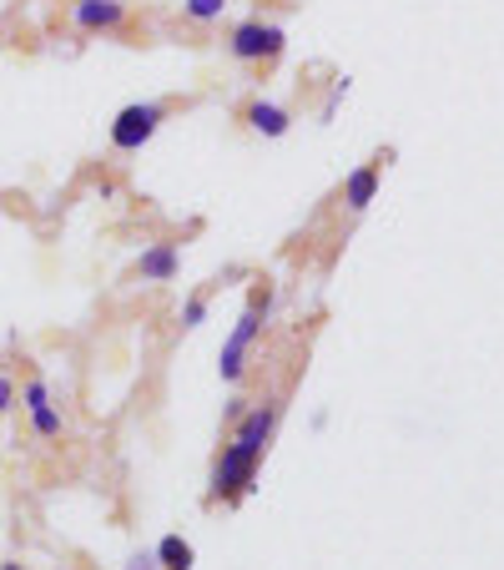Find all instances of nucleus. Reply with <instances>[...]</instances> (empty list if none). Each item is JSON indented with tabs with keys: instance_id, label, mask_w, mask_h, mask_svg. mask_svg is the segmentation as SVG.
I'll list each match as a JSON object with an SVG mask.
<instances>
[{
	"instance_id": "1",
	"label": "nucleus",
	"mask_w": 504,
	"mask_h": 570,
	"mask_svg": "<svg viewBox=\"0 0 504 570\" xmlns=\"http://www.w3.org/2000/svg\"><path fill=\"white\" fill-rule=\"evenodd\" d=\"M268 313H273V283H253V293H247V308L237 313L228 344H222V353H217V374H222V384H243L247 359H253V349H258Z\"/></svg>"
},
{
	"instance_id": "2",
	"label": "nucleus",
	"mask_w": 504,
	"mask_h": 570,
	"mask_svg": "<svg viewBox=\"0 0 504 570\" xmlns=\"http://www.w3.org/2000/svg\"><path fill=\"white\" fill-rule=\"evenodd\" d=\"M283 51H288V30L277 26V21H262V15H253V21H243V26L228 30V56L232 61L262 66V61H277Z\"/></svg>"
},
{
	"instance_id": "3",
	"label": "nucleus",
	"mask_w": 504,
	"mask_h": 570,
	"mask_svg": "<svg viewBox=\"0 0 504 570\" xmlns=\"http://www.w3.org/2000/svg\"><path fill=\"white\" fill-rule=\"evenodd\" d=\"M161 121H167V106H161V102L121 106L116 121H112V146H116V152H142V146L161 132Z\"/></svg>"
},
{
	"instance_id": "4",
	"label": "nucleus",
	"mask_w": 504,
	"mask_h": 570,
	"mask_svg": "<svg viewBox=\"0 0 504 570\" xmlns=\"http://www.w3.org/2000/svg\"><path fill=\"white\" fill-rule=\"evenodd\" d=\"M277 419H283V404H277V399L247 404V414L237 419V425H232V439H228V444H237L243 454L262 459V454H268V444H273V435H277Z\"/></svg>"
},
{
	"instance_id": "5",
	"label": "nucleus",
	"mask_w": 504,
	"mask_h": 570,
	"mask_svg": "<svg viewBox=\"0 0 504 570\" xmlns=\"http://www.w3.org/2000/svg\"><path fill=\"white\" fill-rule=\"evenodd\" d=\"M21 404H26V414H30V429H36V439H61L66 419H61V410L51 404V389H46L41 374H30V379L21 384Z\"/></svg>"
},
{
	"instance_id": "6",
	"label": "nucleus",
	"mask_w": 504,
	"mask_h": 570,
	"mask_svg": "<svg viewBox=\"0 0 504 570\" xmlns=\"http://www.w3.org/2000/svg\"><path fill=\"white\" fill-rule=\"evenodd\" d=\"M384 157L374 161H363V167H353V172L344 177V187H338V203L359 218V212H369V207L378 203V187H384V167H378Z\"/></svg>"
},
{
	"instance_id": "7",
	"label": "nucleus",
	"mask_w": 504,
	"mask_h": 570,
	"mask_svg": "<svg viewBox=\"0 0 504 570\" xmlns=\"http://www.w3.org/2000/svg\"><path fill=\"white\" fill-rule=\"evenodd\" d=\"M243 121L253 137H268V142H277V137L293 132V112L283 102H268V96H253V102L243 106Z\"/></svg>"
},
{
	"instance_id": "8",
	"label": "nucleus",
	"mask_w": 504,
	"mask_h": 570,
	"mask_svg": "<svg viewBox=\"0 0 504 570\" xmlns=\"http://www.w3.org/2000/svg\"><path fill=\"white\" fill-rule=\"evenodd\" d=\"M76 30H121L127 26V0H76V11H72Z\"/></svg>"
},
{
	"instance_id": "9",
	"label": "nucleus",
	"mask_w": 504,
	"mask_h": 570,
	"mask_svg": "<svg viewBox=\"0 0 504 570\" xmlns=\"http://www.w3.org/2000/svg\"><path fill=\"white\" fill-rule=\"evenodd\" d=\"M177 273H182V248L177 243H152L137 258V278L142 283H172Z\"/></svg>"
},
{
	"instance_id": "10",
	"label": "nucleus",
	"mask_w": 504,
	"mask_h": 570,
	"mask_svg": "<svg viewBox=\"0 0 504 570\" xmlns=\"http://www.w3.org/2000/svg\"><path fill=\"white\" fill-rule=\"evenodd\" d=\"M152 556H157V570H192L197 566V550H192V541H182V535H161V541L152 545Z\"/></svg>"
},
{
	"instance_id": "11",
	"label": "nucleus",
	"mask_w": 504,
	"mask_h": 570,
	"mask_svg": "<svg viewBox=\"0 0 504 570\" xmlns=\"http://www.w3.org/2000/svg\"><path fill=\"white\" fill-rule=\"evenodd\" d=\"M232 0H182V15H188L192 26H212V21H222L228 15Z\"/></svg>"
},
{
	"instance_id": "12",
	"label": "nucleus",
	"mask_w": 504,
	"mask_h": 570,
	"mask_svg": "<svg viewBox=\"0 0 504 570\" xmlns=\"http://www.w3.org/2000/svg\"><path fill=\"white\" fill-rule=\"evenodd\" d=\"M177 323H182V328H202V323H207V293H192L188 303H182V313H177Z\"/></svg>"
},
{
	"instance_id": "13",
	"label": "nucleus",
	"mask_w": 504,
	"mask_h": 570,
	"mask_svg": "<svg viewBox=\"0 0 504 570\" xmlns=\"http://www.w3.org/2000/svg\"><path fill=\"white\" fill-rule=\"evenodd\" d=\"M15 410V379L0 368V414H11Z\"/></svg>"
},
{
	"instance_id": "14",
	"label": "nucleus",
	"mask_w": 504,
	"mask_h": 570,
	"mask_svg": "<svg viewBox=\"0 0 504 570\" xmlns=\"http://www.w3.org/2000/svg\"><path fill=\"white\" fill-rule=\"evenodd\" d=\"M127 570H157V556H152V550H137V556L127 560Z\"/></svg>"
},
{
	"instance_id": "15",
	"label": "nucleus",
	"mask_w": 504,
	"mask_h": 570,
	"mask_svg": "<svg viewBox=\"0 0 504 570\" xmlns=\"http://www.w3.org/2000/svg\"><path fill=\"white\" fill-rule=\"evenodd\" d=\"M243 414H247V399H228V429L237 425V419H243Z\"/></svg>"
},
{
	"instance_id": "16",
	"label": "nucleus",
	"mask_w": 504,
	"mask_h": 570,
	"mask_svg": "<svg viewBox=\"0 0 504 570\" xmlns=\"http://www.w3.org/2000/svg\"><path fill=\"white\" fill-rule=\"evenodd\" d=\"M0 570H26V566H15V560H5V566H0Z\"/></svg>"
}]
</instances>
